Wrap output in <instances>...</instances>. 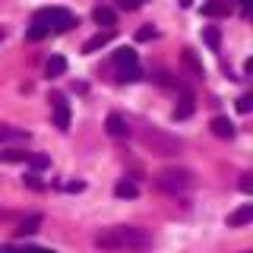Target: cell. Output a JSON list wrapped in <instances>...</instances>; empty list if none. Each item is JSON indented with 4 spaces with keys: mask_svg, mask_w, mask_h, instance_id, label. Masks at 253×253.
<instances>
[{
    "mask_svg": "<svg viewBox=\"0 0 253 253\" xmlns=\"http://www.w3.org/2000/svg\"><path fill=\"white\" fill-rule=\"evenodd\" d=\"M149 244H152V237H149L142 228L136 225H114V228H105V231L95 234V247L98 250H146Z\"/></svg>",
    "mask_w": 253,
    "mask_h": 253,
    "instance_id": "cell-1",
    "label": "cell"
},
{
    "mask_svg": "<svg viewBox=\"0 0 253 253\" xmlns=\"http://www.w3.org/2000/svg\"><path fill=\"white\" fill-rule=\"evenodd\" d=\"M139 142H142V146H146L152 155H162V158L184 152V139L174 136V133H168V130H158V126H146V130L139 133Z\"/></svg>",
    "mask_w": 253,
    "mask_h": 253,
    "instance_id": "cell-2",
    "label": "cell"
},
{
    "mask_svg": "<svg viewBox=\"0 0 253 253\" xmlns=\"http://www.w3.org/2000/svg\"><path fill=\"white\" fill-rule=\"evenodd\" d=\"M155 187L162 193H187L196 187V174L190 168H162L155 174Z\"/></svg>",
    "mask_w": 253,
    "mask_h": 253,
    "instance_id": "cell-3",
    "label": "cell"
},
{
    "mask_svg": "<svg viewBox=\"0 0 253 253\" xmlns=\"http://www.w3.org/2000/svg\"><path fill=\"white\" fill-rule=\"evenodd\" d=\"M32 22H42L47 32H67V29L76 26V16L70 10H63V6H44V10L35 13Z\"/></svg>",
    "mask_w": 253,
    "mask_h": 253,
    "instance_id": "cell-4",
    "label": "cell"
},
{
    "mask_svg": "<svg viewBox=\"0 0 253 253\" xmlns=\"http://www.w3.org/2000/svg\"><path fill=\"white\" fill-rule=\"evenodd\" d=\"M51 108H54V126L70 130V105L63 95H51Z\"/></svg>",
    "mask_w": 253,
    "mask_h": 253,
    "instance_id": "cell-5",
    "label": "cell"
},
{
    "mask_svg": "<svg viewBox=\"0 0 253 253\" xmlns=\"http://www.w3.org/2000/svg\"><path fill=\"white\" fill-rule=\"evenodd\" d=\"M105 130L111 133V136H126V133H130V124H126V117L121 114V111H111L108 121H105Z\"/></svg>",
    "mask_w": 253,
    "mask_h": 253,
    "instance_id": "cell-6",
    "label": "cell"
},
{
    "mask_svg": "<svg viewBox=\"0 0 253 253\" xmlns=\"http://www.w3.org/2000/svg\"><path fill=\"white\" fill-rule=\"evenodd\" d=\"M209 126H212V133H215L218 139H234V133H237V130H234V121H228L225 114L212 117V124H209Z\"/></svg>",
    "mask_w": 253,
    "mask_h": 253,
    "instance_id": "cell-7",
    "label": "cell"
},
{
    "mask_svg": "<svg viewBox=\"0 0 253 253\" xmlns=\"http://www.w3.org/2000/svg\"><path fill=\"white\" fill-rule=\"evenodd\" d=\"M250 218H253V203H244L241 209H234L231 215H228V228H241V225H247Z\"/></svg>",
    "mask_w": 253,
    "mask_h": 253,
    "instance_id": "cell-8",
    "label": "cell"
},
{
    "mask_svg": "<svg viewBox=\"0 0 253 253\" xmlns=\"http://www.w3.org/2000/svg\"><path fill=\"white\" fill-rule=\"evenodd\" d=\"M180 63H184V67L190 70V76H193V79H203V76H206L203 63H200V57H196L193 51H184V54H180Z\"/></svg>",
    "mask_w": 253,
    "mask_h": 253,
    "instance_id": "cell-9",
    "label": "cell"
},
{
    "mask_svg": "<svg viewBox=\"0 0 253 253\" xmlns=\"http://www.w3.org/2000/svg\"><path fill=\"white\" fill-rule=\"evenodd\" d=\"M44 73H47V79L63 76V73H67V57H63V54H54V57L44 63Z\"/></svg>",
    "mask_w": 253,
    "mask_h": 253,
    "instance_id": "cell-10",
    "label": "cell"
},
{
    "mask_svg": "<svg viewBox=\"0 0 253 253\" xmlns=\"http://www.w3.org/2000/svg\"><path fill=\"white\" fill-rule=\"evenodd\" d=\"M0 142H29V130H22V126H0Z\"/></svg>",
    "mask_w": 253,
    "mask_h": 253,
    "instance_id": "cell-11",
    "label": "cell"
},
{
    "mask_svg": "<svg viewBox=\"0 0 253 253\" xmlns=\"http://www.w3.org/2000/svg\"><path fill=\"white\" fill-rule=\"evenodd\" d=\"M111 38H114V32H98V35H92L89 42L83 44V54H95V51H101V47H105Z\"/></svg>",
    "mask_w": 253,
    "mask_h": 253,
    "instance_id": "cell-12",
    "label": "cell"
},
{
    "mask_svg": "<svg viewBox=\"0 0 253 253\" xmlns=\"http://www.w3.org/2000/svg\"><path fill=\"white\" fill-rule=\"evenodd\" d=\"M114 196H117V200H136V196H139L136 180H121V184L114 187Z\"/></svg>",
    "mask_w": 253,
    "mask_h": 253,
    "instance_id": "cell-13",
    "label": "cell"
},
{
    "mask_svg": "<svg viewBox=\"0 0 253 253\" xmlns=\"http://www.w3.org/2000/svg\"><path fill=\"white\" fill-rule=\"evenodd\" d=\"M200 10H203V16H212V19H215V16H228V3L225 0H206Z\"/></svg>",
    "mask_w": 253,
    "mask_h": 253,
    "instance_id": "cell-14",
    "label": "cell"
},
{
    "mask_svg": "<svg viewBox=\"0 0 253 253\" xmlns=\"http://www.w3.org/2000/svg\"><path fill=\"white\" fill-rule=\"evenodd\" d=\"M29 152L26 149H0V162L3 165H19V162H26Z\"/></svg>",
    "mask_w": 253,
    "mask_h": 253,
    "instance_id": "cell-15",
    "label": "cell"
},
{
    "mask_svg": "<svg viewBox=\"0 0 253 253\" xmlns=\"http://www.w3.org/2000/svg\"><path fill=\"white\" fill-rule=\"evenodd\" d=\"M92 19L98 22V26H114L117 16H114V10H111V6H95V10H92Z\"/></svg>",
    "mask_w": 253,
    "mask_h": 253,
    "instance_id": "cell-16",
    "label": "cell"
},
{
    "mask_svg": "<svg viewBox=\"0 0 253 253\" xmlns=\"http://www.w3.org/2000/svg\"><path fill=\"white\" fill-rule=\"evenodd\" d=\"M38 228H42V215H29L19 228H16V234H19V237H29V234H35Z\"/></svg>",
    "mask_w": 253,
    "mask_h": 253,
    "instance_id": "cell-17",
    "label": "cell"
},
{
    "mask_svg": "<svg viewBox=\"0 0 253 253\" xmlns=\"http://www.w3.org/2000/svg\"><path fill=\"white\" fill-rule=\"evenodd\" d=\"M190 114H193V95H184V98H180V105L174 108V121H187Z\"/></svg>",
    "mask_w": 253,
    "mask_h": 253,
    "instance_id": "cell-18",
    "label": "cell"
},
{
    "mask_svg": "<svg viewBox=\"0 0 253 253\" xmlns=\"http://www.w3.org/2000/svg\"><path fill=\"white\" fill-rule=\"evenodd\" d=\"M114 63H117V67H133V63H136V51H133V47H121V51H114Z\"/></svg>",
    "mask_w": 253,
    "mask_h": 253,
    "instance_id": "cell-19",
    "label": "cell"
},
{
    "mask_svg": "<svg viewBox=\"0 0 253 253\" xmlns=\"http://www.w3.org/2000/svg\"><path fill=\"white\" fill-rule=\"evenodd\" d=\"M117 79L121 83H136V79H142V70L133 63V67H117Z\"/></svg>",
    "mask_w": 253,
    "mask_h": 253,
    "instance_id": "cell-20",
    "label": "cell"
},
{
    "mask_svg": "<svg viewBox=\"0 0 253 253\" xmlns=\"http://www.w3.org/2000/svg\"><path fill=\"white\" fill-rule=\"evenodd\" d=\"M51 32H47L42 22H32V26L26 29V42H42V38H47Z\"/></svg>",
    "mask_w": 253,
    "mask_h": 253,
    "instance_id": "cell-21",
    "label": "cell"
},
{
    "mask_svg": "<svg viewBox=\"0 0 253 253\" xmlns=\"http://www.w3.org/2000/svg\"><path fill=\"white\" fill-rule=\"evenodd\" d=\"M26 162L32 165V171H42V168H51V158L47 155H42V152H29V158Z\"/></svg>",
    "mask_w": 253,
    "mask_h": 253,
    "instance_id": "cell-22",
    "label": "cell"
},
{
    "mask_svg": "<svg viewBox=\"0 0 253 253\" xmlns=\"http://www.w3.org/2000/svg\"><path fill=\"white\" fill-rule=\"evenodd\" d=\"M22 184H26L29 190H35V193H42V190H44V180H42V174H38V171H29L26 177H22Z\"/></svg>",
    "mask_w": 253,
    "mask_h": 253,
    "instance_id": "cell-23",
    "label": "cell"
},
{
    "mask_svg": "<svg viewBox=\"0 0 253 253\" xmlns=\"http://www.w3.org/2000/svg\"><path fill=\"white\" fill-rule=\"evenodd\" d=\"M203 38H206V44H209L212 51H218V47H221V32H218L215 26H209V29H206V32H203Z\"/></svg>",
    "mask_w": 253,
    "mask_h": 253,
    "instance_id": "cell-24",
    "label": "cell"
},
{
    "mask_svg": "<svg viewBox=\"0 0 253 253\" xmlns=\"http://www.w3.org/2000/svg\"><path fill=\"white\" fill-rule=\"evenodd\" d=\"M0 253H54L44 247H0Z\"/></svg>",
    "mask_w": 253,
    "mask_h": 253,
    "instance_id": "cell-25",
    "label": "cell"
},
{
    "mask_svg": "<svg viewBox=\"0 0 253 253\" xmlns=\"http://www.w3.org/2000/svg\"><path fill=\"white\" fill-rule=\"evenodd\" d=\"M237 111H241V114H250V111H253V95L250 92L237 98Z\"/></svg>",
    "mask_w": 253,
    "mask_h": 253,
    "instance_id": "cell-26",
    "label": "cell"
},
{
    "mask_svg": "<svg viewBox=\"0 0 253 253\" xmlns=\"http://www.w3.org/2000/svg\"><path fill=\"white\" fill-rule=\"evenodd\" d=\"M237 187H241V193H253V174L250 171L241 174V184H237Z\"/></svg>",
    "mask_w": 253,
    "mask_h": 253,
    "instance_id": "cell-27",
    "label": "cell"
},
{
    "mask_svg": "<svg viewBox=\"0 0 253 253\" xmlns=\"http://www.w3.org/2000/svg\"><path fill=\"white\" fill-rule=\"evenodd\" d=\"M149 38H155V29H152V26H142V29L136 32V42H149Z\"/></svg>",
    "mask_w": 253,
    "mask_h": 253,
    "instance_id": "cell-28",
    "label": "cell"
},
{
    "mask_svg": "<svg viewBox=\"0 0 253 253\" xmlns=\"http://www.w3.org/2000/svg\"><path fill=\"white\" fill-rule=\"evenodd\" d=\"M117 6H121V10H139V6H142V0H117Z\"/></svg>",
    "mask_w": 253,
    "mask_h": 253,
    "instance_id": "cell-29",
    "label": "cell"
},
{
    "mask_svg": "<svg viewBox=\"0 0 253 253\" xmlns=\"http://www.w3.org/2000/svg\"><path fill=\"white\" fill-rule=\"evenodd\" d=\"M67 190H70V193H79V190H85V184H83V180H73V184H67Z\"/></svg>",
    "mask_w": 253,
    "mask_h": 253,
    "instance_id": "cell-30",
    "label": "cell"
},
{
    "mask_svg": "<svg viewBox=\"0 0 253 253\" xmlns=\"http://www.w3.org/2000/svg\"><path fill=\"white\" fill-rule=\"evenodd\" d=\"M237 3L244 6V13H250V6H253V0H237Z\"/></svg>",
    "mask_w": 253,
    "mask_h": 253,
    "instance_id": "cell-31",
    "label": "cell"
},
{
    "mask_svg": "<svg viewBox=\"0 0 253 253\" xmlns=\"http://www.w3.org/2000/svg\"><path fill=\"white\" fill-rule=\"evenodd\" d=\"M3 38H6V29H3V26H0V42H3Z\"/></svg>",
    "mask_w": 253,
    "mask_h": 253,
    "instance_id": "cell-32",
    "label": "cell"
}]
</instances>
